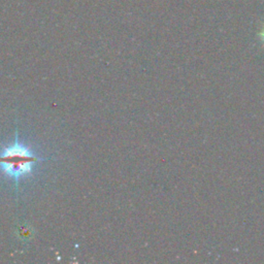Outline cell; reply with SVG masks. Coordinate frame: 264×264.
I'll return each mask as SVG.
<instances>
[{
    "mask_svg": "<svg viewBox=\"0 0 264 264\" xmlns=\"http://www.w3.org/2000/svg\"><path fill=\"white\" fill-rule=\"evenodd\" d=\"M44 161L35 156L31 151L18 142V134L16 133V142L10 148H5L3 153L0 155V167L9 177L15 180L16 188L18 181L23 175L32 172V165L37 161Z\"/></svg>",
    "mask_w": 264,
    "mask_h": 264,
    "instance_id": "obj_1",
    "label": "cell"
},
{
    "mask_svg": "<svg viewBox=\"0 0 264 264\" xmlns=\"http://www.w3.org/2000/svg\"><path fill=\"white\" fill-rule=\"evenodd\" d=\"M32 231H33V230L29 227V226H28L27 224L23 225L22 227H20V228L18 229V232H19L20 237L22 238V240H28V238H30L31 235H32V233H33Z\"/></svg>",
    "mask_w": 264,
    "mask_h": 264,
    "instance_id": "obj_2",
    "label": "cell"
},
{
    "mask_svg": "<svg viewBox=\"0 0 264 264\" xmlns=\"http://www.w3.org/2000/svg\"><path fill=\"white\" fill-rule=\"evenodd\" d=\"M261 37H262V40H263V42H264V29H263V31L261 32Z\"/></svg>",
    "mask_w": 264,
    "mask_h": 264,
    "instance_id": "obj_3",
    "label": "cell"
}]
</instances>
